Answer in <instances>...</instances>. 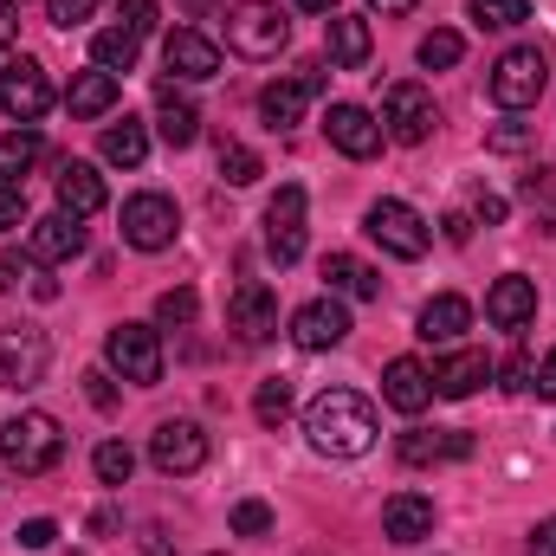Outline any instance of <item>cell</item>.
Instances as JSON below:
<instances>
[{"label": "cell", "mask_w": 556, "mask_h": 556, "mask_svg": "<svg viewBox=\"0 0 556 556\" xmlns=\"http://www.w3.org/2000/svg\"><path fill=\"white\" fill-rule=\"evenodd\" d=\"M304 433L324 459H363L376 446V408L356 395V389H324L311 408H304Z\"/></svg>", "instance_id": "6da1fadb"}, {"label": "cell", "mask_w": 556, "mask_h": 556, "mask_svg": "<svg viewBox=\"0 0 556 556\" xmlns=\"http://www.w3.org/2000/svg\"><path fill=\"white\" fill-rule=\"evenodd\" d=\"M0 459H7L20 479H46V472L65 459V433H59V420L39 415V408L0 420Z\"/></svg>", "instance_id": "7a4b0ae2"}, {"label": "cell", "mask_w": 556, "mask_h": 556, "mask_svg": "<svg viewBox=\"0 0 556 556\" xmlns=\"http://www.w3.org/2000/svg\"><path fill=\"white\" fill-rule=\"evenodd\" d=\"M227 46L240 59H278L291 46V20L278 13L273 0H233L227 13Z\"/></svg>", "instance_id": "3957f363"}, {"label": "cell", "mask_w": 556, "mask_h": 556, "mask_svg": "<svg viewBox=\"0 0 556 556\" xmlns=\"http://www.w3.org/2000/svg\"><path fill=\"white\" fill-rule=\"evenodd\" d=\"M544 85H551V65H544L538 46H511V52L492 65V78H485V91H492L498 111H531V104L544 98Z\"/></svg>", "instance_id": "277c9868"}, {"label": "cell", "mask_w": 556, "mask_h": 556, "mask_svg": "<svg viewBox=\"0 0 556 556\" xmlns=\"http://www.w3.org/2000/svg\"><path fill=\"white\" fill-rule=\"evenodd\" d=\"M46 363H52L46 330H33V324H0V389H13V395L39 389V382H46Z\"/></svg>", "instance_id": "5b68a950"}, {"label": "cell", "mask_w": 556, "mask_h": 556, "mask_svg": "<svg viewBox=\"0 0 556 556\" xmlns=\"http://www.w3.org/2000/svg\"><path fill=\"white\" fill-rule=\"evenodd\" d=\"M433 124H440V111H433V91H427V85L395 78V85L382 91V137H395L402 149H415V142L433 137Z\"/></svg>", "instance_id": "8992f818"}, {"label": "cell", "mask_w": 556, "mask_h": 556, "mask_svg": "<svg viewBox=\"0 0 556 556\" xmlns=\"http://www.w3.org/2000/svg\"><path fill=\"white\" fill-rule=\"evenodd\" d=\"M104 363H111L124 382L155 389V382H162V337H155V324H117V330L104 337Z\"/></svg>", "instance_id": "52a82bcc"}, {"label": "cell", "mask_w": 556, "mask_h": 556, "mask_svg": "<svg viewBox=\"0 0 556 556\" xmlns=\"http://www.w3.org/2000/svg\"><path fill=\"white\" fill-rule=\"evenodd\" d=\"M0 111H7L13 124H26V130L52 111V78H46V65H39V59H26V52H20V59H7V65H0Z\"/></svg>", "instance_id": "ba28073f"}, {"label": "cell", "mask_w": 556, "mask_h": 556, "mask_svg": "<svg viewBox=\"0 0 556 556\" xmlns=\"http://www.w3.org/2000/svg\"><path fill=\"white\" fill-rule=\"evenodd\" d=\"M363 233H369L389 260H427V247H433L427 220H420L408 201H376V207H369V220H363Z\"/></svg>", "instance_id": "9c48e42d"}, {"label": "cell", "mask_w": 556, "mask_h": 556, "mask_svg": "<svg viewBox=\"0 0 556 556\" xmlns=\"http://www.w3.org/2000/svg\"><path fill=\"white\" fill-rule=\"evenodd\" d=\"M149 459L168 472V479H188L207 466V427L201 420H155L149 433Z\"/></svg>", "instance_id": "30bf717a"}, {"label": "cell", "mask_w": 556, "mask_h": 556, "mask_svg": "<svg viewBox=\"0 0 556 556\" xmlns=\"http://www.w3.org/2000/svg\"><path fill=\"white\" fill-rule=\"evenodd\" d=\"M175 233H181V214H175L168 194H130V201H124V240H130L137 253L175 247Z\"/></svg>", "instance_id": "8fae6325"}, {"label": "cell", "mask_w": 556, "mask_h": 556, "mask_svg": "<svg viewBox=\"0 0 556 556\" xmlns=\"http://www.w3.org/2000/svg\"><path fill=\"white\" fill-rule=\"evenodd\" d=\"M304 356H324V350H337L343 337H350V311L337 304V291L330 298H311V304H298L291 311V330H285Z\"/></svg>", "instance_id": "7c38bea8"}, {"label": "cell", "mask_w": 556, "mask_h": 556, "mask_svg": "<svg viewBox=\"0 0 556 556\" xmlns=\"http://www.w3.org/2000/svg\"><path fill=\"white\" fill-rule=\"evenodd\" d=\"M324 91V65H304V72H291V78H278L260 91V117H266V130H298L304 124V104Z\"/></svg>", "instance_id": "4fadbf2b"}, {"label": "cell", "mask_w": 556, "mask_h": 556, "mask_svg": "<svg viewBox=\"0 0 556 556\" xmlns=\"http://www.w3.org/2000/svg\"><path fill=\"white\" fill-rule=\"evenodd\" d=\"M266 253H273L278 266L304 260V188L298 181H285L273 194V207H266Z\"/></svg>", "instance_id": "5bb4252c"}, {"label": "cell", "mask_w": 556, "mask_h": 556, "mask_svg": "<svg viewBox=\"0 0 556 556\" xmlns=\"http://www.w3.org/2000/svg\"><path fill=\"white\" fill-rule=\"evenodd\" d=\"M227 330H233L240 343H273V337H278V298H273V285L247 278V285L233 291V304H227Z\"/></svg>", "instance_id": "9a60e30c"}, {"label": "cell", "mask_w": 556, "mask_h": 556, "mask_svg": "<svg viewBox=\"0 0 556 556\" xmlns=\"http://www.w3.org/2000/svg\"><path fill=\"white\" fill-rule=\"evenodd\" d=\"M162 65H168L175 78L207 85V78H220V46H214L207 33H194V26H175V33L162 39Z\"/></svg>", "instance_id": "2e32d148"}, {"label": "cell", "mask_w": 556, "mask_h": 556, "mask_svg": "<svg viewBox=\"0 0 556 556\" xmlns=\"http://www.w3.org/2000/svg\"><path fill=\"white\" fill-rule=\"evenodd\" d=\"M324 137H330V149H343L350 162H369V155L382 149V124H376L363 104H330V117H324Z\"/></svg>", "instance_id": "e0dca14e"}, {"label": "cell", "mask_w": 556, "mask_h": 556, "mask_svg": "<svg viewBox=\"0 0 556 556\" xmlns=\"http://www.w3.org/2000/svg\"><path fill=\"white\" fill-rule=\"evenodd\" d=\"M402 466H446V459H472V433L466 427H415L402 433Z\"/></svg>", "instance_id": "ac0fdd59"}, {"label": "cell", "mask_w": 556, "mask_h": 556, "mask_svg": "<svg viewBox=\"0 0 556 556\" xmlns=\"http://www.w3.org/2000/svg\"><path fill=\"white\" fill-rule=\"evenodd\" d=\"M472 330V304L459 298V291H440V298H427L415 317V337L420 343H459Z\"/></svg>", "instance_id": "d6986e66"}, {"label": "cell", "mask_w": 556, "mask_h": 556, "mask_svg": "<svg viewBox=\"0 0 556 556\" xmlns=\"http://www.w3.org/2000/svg\"><path fill=\"white\" fill-rule=\"evenodd\" d=\"M104 201H111V188H104V175H98L91 162H65V168H59V214L91 220Z\"/></svg>", "instance_id": "ffe728a7"}, {"label": "cell", "mask_w": 556, "mask_h": 556, "mask_svg": "<svg viewBox=\"0 0 556 556\" xmlns=\"http://www.w3.org/2000/svg\"><path fill=\"white\" fill-rule=\"evenodd\" d=\"M485 317L498 324V330H525L531 317H538V285L518 273H505L492 291H485Z\"/></svg>", "instance_id": "44dd1931"}, {"label": "cell", "mask_w": 556, "mask_h": 556, "mask_svg": "<svg viewBox=\"0 0 556 556\" xmlns=\"http://www.w3.org/2000/svg\"><path fill=\"white\" fill-rule=\"evenodd\" d=\"M382 402H389L395 415H420V408L433 402V376L420 369L415 356H395V363L382 369Z\"/></svg>", "instance_id": "7402d4cb"}, {"label": "cell", "mask_w": 556, "mask_h": 556, "mask_svg": "<svg viewBox=\"0 0 556 556\" xmlns=\"http://www.w3.org/2000/svg\"><path fill=\"white\" fill-rule=\"evenodd\" d=\"M479 382H492V356H485V350H453V356L433 369V395H446V402L479 395Z\"/></svg>", "instance_id": "603a6c76"}, {"label": "cell", "mask_w": 556, "mask_h": 556, "mask_svg": "<svg viewBox=\"0 0 556 556\" xmlns=\"http://www.w3.org/2000/svg\"><path fill=\"white\" fill-rule=\"evenodd\" d=\"M369 52H376L369 20H356V13H330V65H337V72H363Z\"/></svg>", "instance_id": "cb8c5ba5"}, {"label": "cell", "mask_w": 556, "mask_h": 556, "mask_svg": "<svg viewBox=\"0 0 556 556\" xmlns=\"http://www.w3.org/2000/svg\"><path fill=\"white\" fill-rule=\"evenodd\" d=\"M85 253V227L72 220V214H46L39 227H33V260L39 266H65V260H78Z\"/></svg>", "instance_id": "d4e9b609"}, {"label": "cell", "mask_w": 556, "mask_h": 556, "mask_svg": "<svg viewBox=\"0 0 556 556\" xmlns=\"http://www.w3.org/2000/svg\"><path fill=\"white\" fill-rule=\"evenodd\" d=\"M382 531H389L395 544H420V538H433V498H420V492H395V498L382 505Z\"/></svg>", "instance_id": "484cf974"}, {"label": "cell", "mask_w": 556, "mask_h": 556, "mask_svg": "<svg viewBox=\"0 0 556 556\" xmlns=\"http://www.w3.org/2000/svg\"><path fill=\"white\" fill-rule=\"evenodd\" d=\"M117 98H124V85L111 78V72H72V91H65V111L72 117H104V111H117Z\"/></svg>", "instance_id": "4316f807"}, {"label": "cell", "mask_w": 556, "mask_h": 556, "mask_svg": "<svg viewBox=\"0 0 556 556\" xmlns=\"http://www.w3.org/2000/svg\"><path fill=\"white\" fill-rule=\"evenodd\" d=\"M155 137L168 142V149H188V142L201 137V111L188 98H175V85H162V98H155Z\"/></svg>", "instance_id": "83f0119b"}, {"label": "cell", "mask_w": 556, "mask_h": 556, "mask_svg": "<svg viewBox=\"0 0 556 556\" xmlns=\"http://www.w3.org/2000/svg\"><path fill=\"white\" fill-rule=\"evenodd\" d=\"M324 278H330V291H343V298H382V273L363 266L356 253H330V260H324Z\"/></svg>", "instance_id": "f1b7e54d"}, {"label": "cell", "mask_w": 556, "mask_h": 556, "mask_svg": "<svg viewBox=\"0 0 556 556\" xmlns=\"http://www.w3.org/2000/svg\"><path fill=\"white\" fill-rule=\"evenodd\" d=\"M104 162L111 168H142V155H149V130H142L137 117H124V124H104Z\"/></svg>", "instance_id": "f546056e"}, {"label": "cell", "mask_w": 556, "mask_h": 556, "mask_svg": "<svg viewBox=\"0 0 556 556\" xmlns=\"http://www.w3.org/2000/svg\"><path fill=\"white\" fill-rule=\"evenodd\" d=\"M137 52H142V39L124 33V26H104V33L91 39V65L111 72V78H117V72H137Z\"/></svg>", "instance_id": "4dcf8cb0"}, {"label": "cell", "mask_w": 556, "mask_h": 556, "mask_svg": "<svg viewBox=\"0 0 556 556\" xmlns=\"http://www.w3.org/2000/svg\"><path fill=\"white\" fill-rule=\"evenodd\" d=\"M33 162H39V130H26V124H13V130L0 137V181L13 188V181H20V175L33 168Z\"/></svg>", "instance_id": "1f68e13d"}, {"label": "cell", "mask_w": 556, "mask_h": 556, "mask_svg": "<svg viewBox=\"0 0 556 556\" xmlns=\"http://www.w3.org/2000/svg\"><path fill=\"white\" fill-rule=\"evenodd\" d=\"M260 175H266V162H260L247 142H220V181H227V188H253Z\"/></svg>", "instance_id": "d6a6232c"}, {"label": "cell", "mask_w": 556, "mask_h": 556, "mask_svg": "<svg viewBox=\"0 0 556 556\" xmlns=\"http://www.w3.org/2000/svg\"><path fill=\"white\" fill-rule=\"evenodd\" d=\"M459 59H466V39H459V33L433 26V33L420 39V65H427V72H446V65H459Z\"/></svg>", "instance_id": "836d02e7"}, {"label": "cell", "mask_w": 556, "mask_h": 556, "mask_svg": "<svg viewBox=\"0 0 556 556\" xmlns=\"http://www.w3.org/2000/svg\"><path fill=\"white\" fill-rule=\"evenodd\" d=\"M91 466H98V479H104V485H130V472H137V453H130L124 440H104V446L91 453Z\"/></svg>", "instance_id": "e575fe53"}, {"label": "cell", "mask_w": 556, "mask_h": 556, "mask_svg": "<svg viewBox=\"0 0 556 556\" xmlns=\"http://www.w3.org/2000/svg\"><path fill=\"white\" fill-rule=\"evenodd\" d=\"M472 20L492 26V33H511V26L531 20V0H472Z\"/></svg>", "instance_id": "d590c367"}, {"label": "cell", "mask_w": 556, "mask_h": 556, "mask_svg": "<svg viewBox=\"0 0 556 556\" xmlns=\"http://www.w3.org/2000/svg\"><path fill=\"white\" fill-rule=\"evenodd\" d=\"M194 311H201V298H194L188 285H175V291H162V298H155V324H168V330H188V324H194Z\"/></svg>", "instance_id": "8d00e7d4"}, {"label": "cell", "mask_w": 556, "mask_h": 556, "mask_svg": "<svg viewBox=\"0 0 556 556\" xmlns=\"http://www.w3.org/2000/svg\"><path fill=\"white\" fill-rule=\"evenodd\" d=\"M253 415H260V427H285V415H291V382H285V376L260 382V402H253Z\"/></svg>", "instance_id": "74e56055"}, {"label": "cell", "mask_w": 556, "mask_h": 556, "mask_svg": "<svg viewBox=\"0 0 556 556\" xmlns=\"http://www.w3.org/2000/svg\"><path fill=\"white\" fill-rule=\"evenodd\" d=\"M273 505H260V498H240V505H233V531H240V538H273Z\"/></svg>", "instance_id": "f35d334b"}, {"label": "cell", "mask_w": 556, "mask_h": 556, "mask_svg": "<svg viewBox=\"0 0 556 556\" xmlns=\"http://www.w3.org/2000/svg\"><path fill=\"white\" fill-rule=\"evenodd\" d=\"M518 194H525L531 207H556V168H544V162L525 168V175H518Z\"/></svg>", "instance_id": "ab89813d"}, {"label": "cell", "mask_w": 556, "mask_h": 556, "mask_svg": "<svg viewBox=\"0 0 556 556\" xmlns=\"http://www.w3.org/2000/svg\"><path fill=\"white\" fill-rule=\"evenodd\" d=\"M13 544H20V551H52V544H59V525H52V518H26V525L13 531Z\"/></svg>", "instance_id": "60d3db41"}, {"label": "cell", "mask_w": 556, "mask_h": 556, "mask_svg": "<svg viewBox=\"0 0 556 556\" xmlns=\"http://www.w3.org/2000/svg\"><path fill=\"white\" fill-rule=\"evenodd\" d=\"M117 20H124V33H137V39H149L162 13H155V0H124V7H117Z\"/></svg>", "instance_id": "b9f144b4"}, {"label": "cell", "mask_w": 556, "mask_h": 556, "mask_svg": "<svg viewBox=\"0 0 556 556\" xmlns=\"http://www.w3.org/2000/svg\"><path fill=\"white\" fill-rule=\"evenodd\" d=\"M91 13H98V0H46V20H52V26H65V33H72V26H85Z\"/></svg>", "instance_id": "7bdbcfd3"}, {"label": "cell", "mask_w": 556, "mask_h": 556, "mask_svg": "<svg viewBox=\"0 0 556 556\" xmlns=\"http://www.w3.org/2000/svg\"><path fill=\"white\" fill-rule=\"evenodd\" d=\"M531 137H538V130H531V124H498V130H492V149H498V155H518V149H531Z\"/></svg>", "instance_id": "ee69618b"}, {"label": "cell", "mask_w": 556, "mask_h": 556, "mask_svg": "<svg viewBox=\"0 0 556 556\" xmlns=\"http://www.w3.org/2000/svg\"><path fill=\"white\" fill-rule=\"evenodd\" d=\"M85 395H91V408H98V415H111V408H117V382H111L104 369H91V376H85Z\"/></svg>", "instance_id": "f6af8a7d"}, {"label": "cell", "mask_w": 556, "mask_h": 556, "mask_svg": "<svg viewBox=\"0 0 556 556\" xmlns=\"http://www.w3.org/2000/svg\"><path fill=\"white\" fill-rule=\"evenodd\" d=\"M20 220H26V194H20V188H7V181H0V233H13V227H20Z\"/></svg>", "instance_id": "bcb514c9"}, {"label": "cell", "mask_w": 556, "mask_h": 556, "mask_svg": "<svg viewBox=\"0 0 556 556\" xmlns=\"http://www.w3.org/2000/svg\"><path fill=\"white\" fill-rule=\"evenodd\" d=\"M472 220H479V227H498V220H505V201L479 188V194H472Z\"/></svg>", "instance_id": "7dc6e473"}, {"label": "cell", "mask_w": 556, "mask_h": 556, "mask_svg": "<svg viewBox=\"0 0 556 556\" xmlns=\"http://www.w3.org/2000/svg\"><path fill=\"white\" fill-rule=\"evenodd\" d=\"M20 278H33V260H20V253H0V291H13Z\"/></svg>", "instance_id": "c3c4849f"}, {"label": "cell", "mask_w": 556, "mask_h": 556, "mask_svg": "<svg viewBox=\"0 0 556 556\" xmlns=\"http://www.w3.org/2000/svg\"><path fill=\"white\" fill-rule=\"evenodd\" d=\"M498 376H505V389H511V395H518V389H531V356H511Z\"/></svg>", "instance_id": "681fc988"}, {"label": "cell", "mask_w": 556, "mask_h": 556, "mask_svg": "<svg viewBox=\"0 0 556 556\" xmlns=\"http://www.w3.org/2000/svg\"><path fill=\"white\" fill-rule=\"evenodd\" d=\"M13 39H20V7H13V0H0V52H7Z\"/></svg>", "instance_id": "f907efd6"}, {"label": "cell", "mask_w": 556, "mask_h": 556, "mask_svg": "<svg viewBox=\"0 0 556 556\" xmlns=\"http://www.w3.org/2000/svg\"><path fill=\"white\" fill-rule=\"evenodd\" d=\"M531 556H556V518H544V525L531 531Z\"/></svg>", "instance_id": "816d5d0a"}, {"label": "cell", "mask_w": 556, "mask_h": 556, "mask_svg": "<svg viewBox=\"0 0 556 556\" xmlns=\"http://www.w3.org/2000/svg\"><path fill=\"white\" fill-rule=\"evenodd\" d=\"M531 389H538L544 402H556V350L544 356V369H538V382H531Z\"/></svg>", "instance_id": "f5cc1de1"}, {"label": "cell", "mask_w": 556, "mask_h": 556, "mask_svg": "<svg viewBox=\"0 0 556 556\" xmlns=\"http://www.w3.org/2000/svg\"><path fill=\"white\" fill-rule=\"evenodd\" d=\"M446 240L466 247V240H472V220H466V214H446Z\"/></svg>", "instance_id": "db71d44e"}, {"label": "cell", "mask_w": 556, "mask_h": 556, "mask_svg": "<svg viewBox=\"0 0 556 556\" xmlns=\"http://www.w3.org/2000/svg\"><path fill=\"white\" fill-rule=\"evenodd\" d=\"M369 7H376V13H415L420 0H369Z\"/></svg>", "instance_id": "11a10c76"}, {"label": "cell", "mask_w": 556, "mask_h": 556, "mask_svg": "<svg viewBox=\"0 0 556 556\" xmlns=\"http://www.w3.org/2000/svg\"><path fill=\"white\" fill-rule=\"evenodd\" d=\"M298 13H337V0H291Z\"/></svg>", "instance_id": "9f6ffc18"}, {"label": "cell", "mask_w": 556, "mask_h": 556, "mask_svg": "<svg viewBox=\"0 0 556 556\" xmlns=\"http://www.w3.org/2000/svg\"><path fill=\"white\" fill-rule=\"evenodd\" d=\"M207 7H214V0H181V13H188V20H201Z\"/></svg>", "instance_id": "6f0895ef"}, {"label": "cell", "mask_w": 556, "mask_h": 556, "mask_svg": "<svg viewBox=\"0 0 556 556\" xmlns=\"http://www.w3.org/2000/svg\"><path fill=\"white\" fill-rule=\"evenodd\" d=\"M311 556H317V551H311Z\"/></svg>", "instance_id": "680465c9"}]
</instances>
